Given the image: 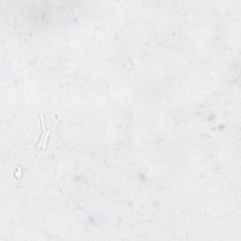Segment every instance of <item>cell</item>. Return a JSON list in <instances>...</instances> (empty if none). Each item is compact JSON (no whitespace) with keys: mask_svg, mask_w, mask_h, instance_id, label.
I'll return each instance as SVG.
<instances>
[{"mask_svg":"<svg viewBox=\"0 0 241 241\" xmlns=\"http://www.w3.org/2000/svg\"><path fill=\"white\" fill-rule=\"evenodd\" d=\"M41 125H42V134H41V137L38 140V148H41L43 145V138H45V117H43V113H41Z\"/></svg>","mask_w":241,"mask_h":241,"instance_id":"1","label":"cell"},{"mask_svg":"<svg viewBox=\"0 0 241 241\" xmlns=\"http://www.w3.org/2000/svg\"><path fill=\"white\" fill-rule=\"evenodd\" d=\"M49 134H50V130H49V129H47V131H46V133H45V138H43V145H42V146H43V148H45L47 140H48V138H49Z\"/></svg>","mask_w":241,"mask_h":241,"instance_id":"2","label":"cell"}]
</instances>
